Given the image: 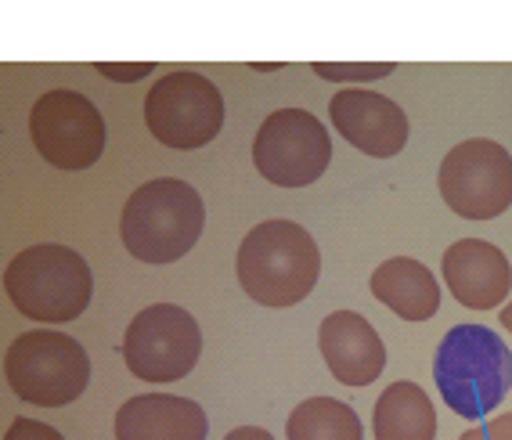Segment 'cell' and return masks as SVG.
I'll use <instances>...</instances> for the list:
<instances>
[{"mask_svg": "<svg viewBox=\"0 0 512 440\" xmlns=\"http://www.w3.org/2000/svg\"><path fill=\"white\" fill-rule=\"evenodd\" d=\"M235 275L260 307H296L318 285L321 249L296 220H264L238 246Z\"/></svg>", "mask_w": 512, "mask_h": 440, "instance_id": "cell-1", "label": "cell"}, {"mask_svg": "<svg viewBox=\"0 0 512 440\" xmlns=\"http://www.w3.org/2000/svg\"><path fill=\"white\" fill-rule=\"evenodd\" d=\"M440 275L451 296L469 311H494L512 293L509 257L487 239H458L455 246H448Z\"/></svg>", "mask_w": 512, "mask_h": 440, "instance_id": "cell-12", "label": "cell"}, {"mask_svg": "<svg viewBox=\"0 0 512 440\" xmlns=\"http://www.w3.org/2000/svg\"><path fill=\"white\" fill-rule=\"evenodd\" d=\"M119 350H123L130 376L145 383H177L192 376V368L199 365V321L177 303H152L134 314Z\"/></svg>", "mask_w": 512, "mask_h": 440, "instance_id": "cell-7", "label": "cell"}, {"mask_svg": "<svg viewBox=\"0 0 512 440\" xmlns=\"http://www.w3.org/2000/svg\"><path fill=\"white\" fill-rule=\"evenodd\" d=\"M440 199L466 220H494L512 206V156L491 138H469L437 170Z\"/></svg>", "mask_w": 512, "mask_h": 440, "instance_id": "cell-9", "label": "cell"}, {"mask_svg": "<svg viewBox=\"0 0 512 440\" xmlns=\"http://www.w3.org/2000/svg\"><path fill=\"white\" fill-rule=\"evenodd\" d=\"M224 440H275V437H271L264 426H238V430H231Z\"/></svg>", "mask_w": 512, "mask_h": 440, "instance_id": "cell-22", "label": "cell"}, {"mask_svg": "<svg viewBox=\"0 0 512 440\" xmlns=\"http://www.w3.org/2000/svg\"><path fill=\"white\" fill-rule=\"evenodd\" d=\"M321 358L343 386H372L386 368V347L375 325L357 311H336L318 329Z\"/></svg>", "mask_w": 512, "mask_h": 440, "instance_id": "cell-13", "label": "cell"}, {"mask_svg": "<svg viewBox=\"0 0 512 440\" xmlns=\"http://www.w3.org/2000/svg\"><path fill=\"white\" fill-rule=\"evenodd\" d=\"M94 69L116 83H138V80H145L148 73H156L152 62H98Z\"/></svg>", "mask_w": 512, "mask_h": 440, "instance_id": "cell-19", "label": "cell"}, {"mask_svg": "<svg viewBox=\"0 0 512 440\" xmlns=\"http://www.w3.org/2000/svg\"><path fill=\"white\" fill-rule=\"evenodd\" d=\"M202 404L177 394H141L119 404L116 440H206Z\"/></svg>", "mask_w": 512, "mask_h": 440, "instance_id": "cell-14", "label": "cell"}, {"mask_svg": "<svg viewBox=\"0 0 512 440\" xmlns=\"http://www.w3.org/2000/svg\"><path fill=\"white\" fill-rule=\"evenodd\" d=\"M256 174L278 188H307L332 163V138L307 109L271 112L253 138Z\"/></svg>", "mask_w": 512, "mask_h": 440, "instance_id": "cell-8", "label": "cell"}, {"mask_svg": "<svg viewBox=\"0 0 512 440\" xmlns=\"http://www.w3.org/2000/svg\"><path fill=\"white\" fill-rule=\"evenodd\" d=\"M4 440H65L55 426H47L40 419H15L4 433Z\"/></svg>", "mask_w": 512, "mask_h": 440, "instance_id": "cell-20", "label": "cell"}, {"mask_svg": "<svg viewBox=\"0 0 512 440\" xmlns=\"http://www.w3.org/2000/svg\"><path fill=\"white\" fill-rule=\"evenodd\" d=\"M145 127L159 145L174 152H195L210 145L224 127V94L210 76L195 69H174L148 91Z\"/></svg>", "mask_w": 512, "mask_h": 440, "instance_id": "cell-6", "label": "cell"}, {"mask_svg": "<svg viewBox=\"0 0 512 440\" xmlns=\"http://www.w3.org/2000/svg\"><path fill=\"white\" fill-rule=\"evenodd\" d=\"M206 228V202L181 177H156L134 188L119 217V239L141 264H174L188 257Z\"/></svg>", "mask_w": 512, "mask_h": 440, "instance_id": "cell-3", "label": "cell"}, {"mask_svg": "<svg viewBox=\"0 0 512 440\" xmlns=\"http://www.w3.org/2000/svg\"><path fill=\"white\" fill-rule=\"evenodd\" d=\"M29 138L37 145L40 159L55 170H91L105 152V120L98 105L80 91L55 87L37 98L29 112Z\"/></svg>", "mask_w": 512, "mask_h": 440, "instance_id": "cell-10", "label": "cell"}, {"mask_svg": "<svg viewBox=\"0 0 512 440\" xmlns=\"http://www.w3.org/2000/svg\"><path fill=\"white\" fill-rule=\"evenodd\" d=\"M285 440H365V426L347 401L311 397L293 408L285 422Z\"/></svg>", "mask_w": 512, "mask_h": 440, "instance_id": "cell-17", "label": "cell"}, {"mask_svg": "<svg viewBox=\"0 0 512 440\" xmlns=\"http://www.w3.org/2000/svg\"><path fill=\"white\" fill-rule=\"evenodd\" d=\"M502 325H505V332H512V300L502 307Z\"/></svg>", "mask_w": 512, "mask_h": 440, "instance_id": "cell-23", "label": "cell"}, {"mask_svg": "<svg viewBox=\"0 0 512 440\" xmlns=\"http://www.w3.org/2000/svg\"><path fill=\"white\" fill-rule=\"evenodd\" d=\"M458 440H512V412L498 415V419H487L484 426H473Z\"/></svg>", "mask_w": 512, "mask_h": 440, "instance_id": "cell-21", "label": "cell"}, {"mask_svg": "<svg viewBox=\"0 0 512 440\" xmlns=\"http://www.w3.org/2000/svg\"><path fill=\"white\" fill-rule=\"evenodd\" d=\"M375 440H437V408L412 379H397L379 394L372 412Z\"/></svg>", "mask_w": 512, "mask_h": 440, "instance_id": "cell-16", "label": "cell"}, {"mask_svg": "<svg viewBox=\"0 0 512 440\" xmlns=\"http://www.w3.org/2000/svg\"><path fill=\"white\" fill-rule=\"evenodd\" d=\"M329 116L343 141L372 159L401 156L408 134H412L401 105L379 91H368V87H343L329 101Z\"/></svg>", "mask_w": 512, "mask_h": 440, "instance_id": "cell-11", "label": "cell"}, {"mask_svg": "<svg viewBox=\"0 0 512 440\" xmlns=\"http://www.w3.org/2000/svg\"><path fill=\"white\" fill-rule=\"evenodd\" d=\"M4 376L26 404L65 408L91 383V358L73 336L55 329H33L22 332L8 347Z\"/></svg>", "mask_w": 512, "mask_h": 440, "instance_id": "cell-5", "label": "cell"}, {"mask_svg": "<svg viewBox=\"0 0 512 440\" xmlns=\"http://www.w3.org/2000/svg\"><path fill=\"white\" fill-rule=\"evenodd\" d=\"M314 76L321 80H332V83H372V80H383L397 69L394 62H314L311 65Z\"/></svg>", "mask_w": 512, "mask_h": 440, "instance_id": "cell-18", "label": "cell"}, {"mask_svg": "<svg viewBox=\"0 0 512 440\" xmlns=\"http://www.w3.org/2000/svg\"><path fill=\"white\" fill-rule=\"evenodd\" d=\"M433 383L458 419H484L512 390V350L487 325H455L437 347Z\"/></svg>", "mask_w": 512, "mask_h": 440, "instance_id": "cell-2", "label": "cell"}, {"mask_svg": "<svg viewBox=\"0 0 512 440\" xmlns=\"http://www.w3.org/2000/svg\"><path fill=\"white\" fill-rule=\"evenodd\" d=\"M368 289L404 321H430L440 311V285L422 260L394 257L383 260L368 278Z\"/></svg>", "mask_w": 512, "mask_h": 440, "instance_id": "cell-15", "label": "cell"}, {"mask_svg": "<svg viewBox=\"0 0 512 440\" xmlns=\"http://www.w3.org/2000/svg\"><path fill=\"white\" fill-rule=\"evenodd\" d=\"M4 293L26 318L40 325H65L91 307L94 275L76 249L37 242L4 267Z\"/></svg>", "mask_w": 512, "mask_h": 440, "instance_id": "cell-4", "label": "cell"}]
</instances>
